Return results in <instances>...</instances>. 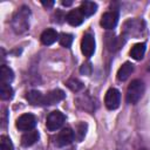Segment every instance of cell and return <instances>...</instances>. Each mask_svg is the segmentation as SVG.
<instances>
[{"instance_id": "6da1fadb", "label": "cell", "mask_w": 150, "mask_h": 150, "mask_svg": "<svg viewBox=\"0 0 150 150\" xmlns=\"http://www.w3.org/2000/svg\"><path fill=\"white\" fill-rule=\"evenodd\" d=\"M29 15L30 11L27 6H21L13 15L11 25L16 34H22L29 28Z\"/></svg>"}, {"instance_id": "7a4b0ae2", "label": "cell", "mask_w": 150, "mask_h": 150, "mask_svg": "<svg viewBox=\"0 0 150 150\" xmlns=\"http://www.w3.org/2000/svg\"><path fill=\"white\" fill-rule=\"evenodd\" d=\"M143 94H144V83L138 79L132 80L127 89V96H125L127 102L129 104H136L141 100Z\"/></svg>"}, {"instance_id": "3957f363", "label": "cell", "mask_w": 150, "mask_h": 150, "mask_svg": "<svg viewBox=\"0 0 150 150\" xmlns=\"http://www.w3.org/2000/svg\"><path fill=\"white\" fill-rule=\"evenodd\" d=\"M64 121H66V115L60 110H54L48 114L46 118V127L48 130L55 131L63 125Z\"/></svg>"}, {"instance_id": "277c9868", "label": "cell", "mask_w": 150, "mask_h": 150, "mask_svg": "<svg viewBox=\"0 0 150 150\" xmlns=\"http://www.w3.org/2000/svg\"><path fill=\"white\" fill-rule=\"evenodd\" d=\"M121 103V93L116 88H110L107 90L104 96V104L109 110L117 109Z\"/></svg>"}, {"instance_id": "5b68a950", "label": "cell", "mask_w": 150, "mask_h": 150, "mask_svg": "<svg viewBox=\"0 0 150 150\" xmlns=\"http://www.w3.org/2000/svg\"><path fill=\"white\" fill-rule=\"evenodd\" d=\"M36 124V118L33 114H22L21 116H19V118L15 122L16 128L20 131H29L33 130V128Z\"/></svg>"}, {"instance_id": "8992f818", "label": "cell", "mask_w": 150, "mask_h": 150, "mask_svg": "<svg viewBox=\"0 0 150 150\" xmlns=\"http://www.w3.org/2000/svg\"><path fill=\"white\" fill-rule=\"evenodd\" d=\"M144 22L141 20H128L124 22L123 25V33L125 35H131V36H137L139 34H142V29L144 28Z\"/></svg>"}, {"instance_id": "52a82bcc", "label": "cell", "mask_w": 150, "mask_h": 150, "mask_svg": "<svg viewBox=\"0 0 150 150\" xmlns=\"http://www.w3.org/2000/svg\"><path fill=\"white\" fill-rule=\"evenodd\" d=\"M81 52L87 59L93 56L95 52V38L91 33H87L83 35L81 40Z\"/></svg>"}, {"instance_id": "ba28073f", "label": "cell", "mask_w": 150, "mask_h": 150, "mask_svg": "<svg viewBox=\"0 0 150 150\" xmlns=\"http://www.w3.org/2000/svg\"><path fill=\"white\" fill-rule=\"evenodd\" d=\"M75 138V134L74 131L70 129V128H63L55 137V145L56 146H66V145H69Z\"/></svg>"}, {"instance_id": "9c48e42d", "label": "cell", "mask_w": 150, "mask_h": 150, "mask_svg": "<svg viewBox=\"0 0 150 150\" xmlns=\"http://www.w3.org/2000/svg\"><path fill=\"white\" fill-rule=\"evenodd\" d=\"M118 21V14L115 11H110V12H105L102 16H101V26L104 29H112L116 27Z\"/></svg>"}, {"instance_id": "30bf717a", "label": "cell", "mask_w": 150, "mask_h": 150, "mask_svg": "<svg viewBox=\"0 0 150 150\" xmlns=\"http://www.w3.org/2000/svg\"><path fill=\"white\" fill-rule=\"evenodd\" d=\"M64 97H66V94H64L63 90H61V89L50 90L49 93H47L45 95L43 105H53V104H56L60 101H62Z\"/></svg>"}, {"instance_id": "8fae6325", "label": "cell", "mask_w": 150, "mask_h": 150, "mask_svg": "<svg viewBox=\"0 0 150 150\" xmlns=\"http://www.w3.org/2000/svg\"><path fill=\"white\" fill-rule=\"evenodd\" d=\"M84 15L83 13L81 12L80 8H75V9H71L70 12L67 13L66 15V21L70 25V26H80L83 21H84Z\"/></svg>"}, {"instance_id": "7c38bea8", "label": "cell", "mask_w": 150, "mask_h": 150, "mask_svg": "<svg viewBox=\"0 0 150 150\" xmlns=\"http://www.w3.org/2000/svg\"><path fill=\"white\" fill-rule=\"evenodd\" d=\"M59 34L55 29L53 28H47L42 32L40 39H41V42L45 45V46H49V45H53L56 40H59Z\"/></svg>"}, {"instance_id": "4fadbf2b", "label": "cell", "mask_w": 150, "mask_h": 150, "mask_svg": "<svg viewBox=\"0 0 150 150\" xmlns=\"http://www.w3.org/2000/svg\"><path fill=\"white\" fill-rule=\"evenodd\" d=\"M134 71V64L131 62H124L117 70V80L118 81H125L129 79V76Z\"/></svg>"}, {"instance_id": "5bb4252c", "label": "cell", "mask_w": 150, "mask_h": 150, "mask_svg": "<svg viewBox=\"0 0 150 150\" xmlns=\"http://www.w3.org/2000/svg\"><path fill=\"white\" fill-rule=\"evenodd\" d=\"M39 132L36 130H29V131H26L22 136H21V144L22 146H30L33 145L34 143H36L39 141Z\"/></svg>"}, {"instance_id": "9a60e30c", "label": "cell", "mask_w": 150, "mask_h": 150, "mask_svg": "<svg viewBox=\"0 0 150 150\" xmlns=\"http://www.w3.org/2000/svg\"><path fill=\"white\" fill-rule=\"evenodd\" d=\"M45 95H42L39 90H30L26 94V100L33 105H43Z\"/></svg>"}, {"instance_id": "2e32d148", "label": "cell", "mask_w": 150, "mask_h": 150, "mask_svg": "<svg viewBox=\"0 0 150 150\" xmlns=\"http://www.w3.org/2000/svg\"><path fill=\"white\" fill-rule=\"evenodd\" d=\"M79 8L81 9V12L83 13L84 16H90V15H93V14L96 13V11H97V5H96V2H94V1H88V0H86V1H82V2H81V6H80Z\"/></svg>"}, {"instance_id": "e0dca14e", "label": "cell", "mask_w": 150, "mask_h": 150, "mask_svg": "<svg viewBox=\"0 0 150 150\" xmlns=\"http://www.w3.org/2000/svg\"><path fill=\"white\" fill-rule=\"evenodd\" d=\"M130 56L134 59V60H142L144 54H145V43L144 42H139V43H136L132 46V48L130 49Z\"/></svg>"}, {"instance_id": "ac0fdd59", "label": "cell", "mask_w": 150, "mask_h": 150, "mask_svg": "<svg viewBox=\"0 0 150 150\" xmlns=\"http://www.w3.org/2000/svg\"><path fill=\"white\" fill-rule=\"evenodd\" d=\"M0 77H1V83H8L9 84L14 79V73L9 67H7L6 64H2Z\"/></svg>"}, {"instance_id": "d6986e66", "label": "cell", "mask_w": 150, "mask_h": 150, "mask_svg": "<svg viewBox=\"0 0 150 150\" xmlns=\"http://www.w3.org/2000/svg\"><path fill=\"white\" fill-rule=\"evenodd\" d=\"M66 86H67L71 91H74V93H77V91L82 90L83 87H84V84H83L79 79H75V77L68 79V80L66 81Z\"/></svg>"}, {"instance_id": "ffe728a7", "label": "cell", "mask_w": 150, "mask_h": 150, "mask_svg": "<svg viewBox=\"0 0 150 150\" xmlns=\"http://www.w3.org/2000/svg\"><path fill=\"white\" fill-rule=\"evenodd\" d=\"M14 95V90L11 87V84L8 83H1V88H0V97L1 100H11Z\"/></svg>"}, {"instance_id": "44dd1931", "label": "cell", "mask_w": 150, "mask_h": 150, "mask_svg": "<svg viewBox=\"0 0 150 150\" xmlns=\"http://www.w3.org/2000/svg\"><path fill=\"white\" fill-rule=\"evenodd\" d=\"M87 129H88L87 123H84V122L77 123V125L75 128V132H74L75 134V137L77 138V141H82L84 138V136L87 134Z\"/></svg>"}, {"instance_id": "7402d4cb", "label": "cell", "mask_w": 150, "mask_h": 150, "mask_svg": "<svg viewBox=\"0 0 150 150\" xmlns=\"http://www.w3.org/2000/svg\"><path fill=\"white\" fill-rule=\"evenodd\" d=\"M107 46H108V49L109 50H116V49L120 48L121 41L118 39H116L115 36L107 34Z\"/></svg>"}, {"instance_id": "603a6c76", "label": "cell", "mask_w": 150, "mask_h": 150, "mask_svg": "<svg viewBox=\"0 0 150 150\" xmlns=\"http://www.w3.org/2000/svg\"><path fill=\"white\" fill-rule=\"evenodd\" d=\"M59 42H60L61 46H63L66 48H69L71 46V42H73V35L68 34V33H62L59 36Z\"/></svg>"}, {"instance_id": "cb8c5ba5", "label": "cell", "mask_w": 150, "mask_h": 150, "mask_svg": "<svg viewBox=\"0 0 150 150\" xmlns=\"http://www.w3.org/2000/svg\"><path fill=\"white\" fill-rule=\"evenodd\" d=\"M0 150H14V145L9 137L2 135L0 137Z\"/></svg>"}, {"instance_id": "d4e9b609", "label": "cell", "mask_w": 150, "mask_h": 150, "mask_svg": "<svg viewBox=\"0 0 150 150\" xmlns=\"http://www.w3.org/2000/svg\"><path fill=\"white\" fill-rule=\"evenodd\" d=\"M80 71H81L82 74H84V75H90V74H91V66H90V63H89V62L83 63V64L81 66Z\"/></svg>"}, {"instance_id": "484cf974", "label": "cell", "mask_w": 150, "mask_h": 150, "mask_svg": "<svg viewBox=\"0 0 150 150\" xmlns=\"http://www.w3.org/2000/svg\"><path fill=\"white\" fill-rule=\"evenodd\" d=\"M41 4H42L46 8H49V7H52V6L54 5V1H41Z\"/></svg>"}, {"instance_id": "4316f807", "label": "cell", "mask_w": 150, "mask_h": 150, "mask_svg": "<svg viewBox=\"0 0 150 150\" xmlns=\"http://www.w3.org/2000/svg\"><path fill=\"white\" fill-rule=\"evenodd\" d=\"M71 4H73L71 0H69V1H64V0H63V1H62V5H63V6H70Z\"/></svg>"}, {"instance_id": "83f0119b", "label": "cell", "mask_w": 150, "mask_h": 150, "mask_svg": "<svg viewBox=\"0 0 150 150\" xmlns=\"http://www.w3.org/2000/svg\"><path fill=\"white\" fill-rule=\"evenodd\" d=\"M139 150H148V149H139Z\"/></svg>"}]
</instances>
